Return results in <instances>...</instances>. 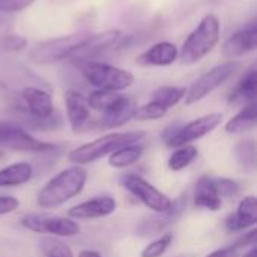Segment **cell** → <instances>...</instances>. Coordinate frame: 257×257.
I'll list each match as a JSON object with an SVG mask.
<instances>
[{
	"instance_id": "cell-3",
	"label": "cell",
	"mask_w": 257,
	"mask_h": 257,
	"mask_svg": "<svg viewBox=\"0 0 257 257\" xmlns=\"http://www.w3.org/2000/svg\"><path fill=\"white\" fill-rule=\"evenodd\" d=\"M145 137L143 131H130V133H111V134H105L93 142L84 143L75 149H72L68 154V160L75 164V166H84V164H90L95 163L110 154H113L114 151L126 146V145H133V143H139L142 139Z\"/></svg>"
},
{
	"instance_id": "cell-15",
	"label": "cell",
	"mask_w": 257,
	"mask_h": 257,
	"mask_svg": "<svg viewBox=\"0 0 257 257\" xmlns=\"http://www.w3.org/2000/svg\"><path fill=\"white\" fill-rule=\"evenodd\" d=\"M21 99L26 105L27 114L33 119H48L54 114L53 98L50 92L42 87L27 86L21 92Z\"/></svg>"
},
{
	"instance_id": "cell-32",
	"label": "cell",
	"mask_w": 257,
	"mask_h": 257,
	"mask_svg": "<svg viewBox=\"0 0 257 257\" xmlns=\"http://www.w3.org/2000/svg\"><path fill=\"white\" fill-rule=\"evenodd\" d=\"M27 47V39L21 35H14V33H6L0 36V50L15 53L21 51Z\"/></svg>"
},
{
	"instance_id": "cell-40",
	"label": "cell",
	"mask_w": 257,
	"mask_h": 257,
	"mask_svg": "<svg viewBox=\"0 0 257 257\" xmlns=\"http://www.w3.org/2000/svg\"><path fill=\"white\" fill-rule=\"evenodd\" d=\"M3 158H5V154H3V152H2V151H0V161H2V160H3Z\"/></svg>"
},
{
	"instance_id": "cell-29",
	"label": "cell",
	"mask_w": 257,
	"mask_h": 257,
	"mask_svg": "<svg viewBox=\"0 0 257 257\" xmlns=\"http://www.w3.org/2000/svg\"><path fill=\"white\" fill-rule=\"evenodd\" d=\"M39 245L42 257H74L72 250L57 238L47 236L41 241Z\"/></svg>"
},
{
	"instance_id": "cell-36",
	"label": "cell",
	"mask_w": 257,
	"mask_h": 257,
	"mask_svg": "<svg viewBox=\"0 0 257 257\" xmlns=\"http://www.w3.org/2000/svg\"><path fill=\"white\" fill-rule=\"evenodd\" d=\"M20 208V200L14 196H0V215L12 214Z\"/></svg>"
},
{
	"instance_id": "cell-13",
	"label": "cell",
	"mask_w": 257,
	"mask_h": 257,
	"mask_svg": "<svg viewBox=\"0 0 257 257\" xmlns=\"http://www.w3.org/2000/svg\"><path fill=\"white\" fill-rule=\"evenodd\" d=\"M117 209V202L111 196H99L90 200L81 202L68 211L72 220H98L114 214Z\"/></svg>"
},
{
	"instance_id": "cell-19",
	"label": "cell",
	"mask_w": 257,
	"mask_h": 257,
	"mask_svg": "<svg viewBox=\"0 0 257 257\" xmlns=\"http://www.w3.org/2000/svg\"><path fill=\"white\" fill-rule=\"evenodd\" d=\"M257 223V203L254 196H245L238 203L235 214H230L226 218V230L236 233L242 232Z\"/></svg>"
},
{
	"instance_id": "cell-23",
	"label": "cell",
	"mask_w": 257,
	"mask_h": 257,
	"mask_svg": "<svg viewBox=\"0 0 257 257\" xmlns=\"http://www.w3.org/2000/svg\"><path fill=\"white\" fill-rule=\"evenodd\" d=\"M257 122V108L256 102L247 104L242 107L239 113H236L232 119L227 120L224 125V131L227 134H242L256 126Z\"/></svg>"
},
{
	"instance_id": "cell-16",
	"label": "cell",
	"mask_w": 257,
	"mask_h": 257,
	"mask_svg": "<svg viewBox=\"0 0 257 257\" xmlns=\"http://www.w3.org/2000/svg\"><path fill=\"white\" fill-rule=\"evenodd\" d=\"M179 57V50L176 44L169 41H161L149 47L137 57V65L143 68H154V66H169L175 63Z\"/></svg>"
},
{
	"instance_id": "cell-26",
	"label": "cell",
	"mask_w": 257,
	"mask_h": 257,
	"mask_svg": "<svg viewBox=\"0 0 257 257\" xmlns=\"http://www.w3.org/2000/svg\"><path fill=\"white\" fill-rule=\"evenodd\" d=\"M185 93H187V89L182 86H161L154 92L152 99L160 102L163 107L169 110L175 107L176 104H179L185 98Z\"/></svg>"
},
{
	"instance_id": "cell-33",
	"label": "cell",
	"mask_w": 257,
	"mask_h": 257,
	"mask_svg": "<svg viewBox=\"0 0 257 257\" xmlns=\"http://www.w3.org/2000/svg\"><path fill=\"white\" fill-rule=\"evenodd\" d=\"M215 187L218 191V196L223 197H235L239 193V184L233 179H227V178H218L215 179Z\"/></svg>"
},
{
	"instance_id": "cell-21",
	"label": "cell",
	"mask_w": 257,
	"mask_h": 257,
	"mask_svg": "<svg viewBox=\"0 0 257 257\" xmlns=\"http://www.w3.org/2000/svg\"><path fill=\"white\" fill-rule=\"evenodd\" d=\"M33 178V167L29 163H14L0 169V188L21 187Z\"/></svg>"
},
{
	"instance_id": "cell-2",
	"label": "cell",
	"mask_w": 257,
	"mask_h": 257,
	"mask_svg": "<svg viewBox=\"0 0 257 257\" xmlns=\"http://www.w3.org/2000/svg\"><path fill=\"white\" fill-rule=\"evenodd\" d=\"M220 41V20L215 14H206L199 26L188 35L179 59L184 65H193L206 57Z\"/></svg>"
},
{
	"instance_id": "cell-17",
	"label": "cell",
	"mask_w": 257,
	"mask_h": 257,
	"mask_svg": "<svg viewBox=\"0 0 257 257\" xmlns=\"http://www.w3.org/2000/svg\"><path fill=\"white\" fill-rule=\"evenodd\" d=\"M136 102L133 98L119 95L116 101L102 113V117L98 122V126L102 130H111L125 125L130 119H133L134 110H136Z\"/></svg>"
},
{
	"instance_id": "cell-10",
	"label": "cell",
	"mask_w": 257,
	"mask_h": 257,
	"mask_svg": "<svg viewBox=\"0 0 257 257\" xmlns=\"http://www.w3.org/2000/svg\"><path fill=\"white\" fill-rule=\"evenodd\" d=\"M223 120L221 113H209L205 116H200L185 125H179L178 131L166 142V146L169 148H181L185 145H190L196 140H200L202 137L212 133Z\"/></svg>"
},
{
	"instance_id": "cell-8",
	"label": "cell",
	"mask_w": 257,
	"mask_h": 257,
	"mask_svg": "<svg viewBox=\"0 0 257 257\" xmlns=\"http://www.w3.org/2000/svg\"><path fill=\"white\" fill-rule=\"evenodd\" d=\"M0 148L20 151V152H36V154H48L56 149V145L41 142L30 136L24 128L0 120Z\"/></svg>"
},
{
	"instance_id": "cell-25",
	"label": "cell",
	"mask_w": 257,
	"mask_h": 257,
	"mask_svg": "<svg viewBox=\"0 0 257 257\" xmlns=\"http://www.w3.org/2000/svg\"><path fill=\"white\" fill-rule=\"evenodd\" d=\"M235 158L245 172L256 170V143L253 139L241 140L235 146Z\"/></svg>"
},
{
	"instance_id": "cell-24",
	"label": "cell",
	"mask_w": 257,
	"mask_h": 257,
	"mask_svg": "<svg viewBox=\"0 0 257 257\" xmlns=\"http://www.w3.org/2000/svg\"><path fill=\"white\" fill-rule=\"evenodd\" d=\"M145 148L139 143H133V145H126L117 151H114L113 154H110L108 157V166L113 169H125L130 167L133 164H136L137 161H140V158L143 157Z\"/></svg>"
},
{
	"instance_id": "cell-12",
	"label": "cell",
	"mask_w": 257,
	"mask_h": 257,
	"mask_svg": "<svg viewBox=\"0 0 257 257\" xmlns=\"http://www.w3.org/2000/svg\"><path fill=\"white\" fill-rule=\"evenodd\" d=\"M187 208V194H181L176 200H173L172 206L164 212H155L154 215L143 220L139 227L137 233L140 236H155L161 235L170 226L176 223V220L182 215Z\"/></svg>"
},
{
	"instance_id": "cell-11",
	"label": "cell",
	"mask_w": 257,
	"mask_h": 257,
	"mask_svg": "<svg viewBox=\"0 0 257 257\" xmlns=\"http://www.w3.org/2000/svg\"><path fill=\"white\" fill-rule=\"evenodd\" d=\"M122 38V32L117 29H110L101 33L87 35L84 41L75 48V51L71 54L69 60L81 65L84 62H90L93 57H98L99 54L105 53L107 50L113 48Z\"/></svg>"
},
{
	"instance_id": "cell-38",
	"label": "cell",
	"mask_w": 257,
	"mask_h": 257,
	"mask_svg": "<svg viewBox=\"0 0 257 257\" xmlns=\"http://www.w3.org/2000/svg\"><path fill=\"white\" fill-rule=\"evenodd\" d=\"M77 257H102V256H101L98 251H95V250H81Z\"/></svg>"
},
{
	"instance_id": "cell-34",
	"label": "cell",
	"mask_w": 257,
	"mask_h": 257,
	"mask_svg": "<svg viewBox=\"0 0 257 257\" xmlns=\"http://www.w3.org/2000/svg\"><path fill=\"white\" fill-rule=\"evenodd\" d=\"M36 0H0V14H15L27 9Z\"/></svg>"
},
{
	"instance_id": "cell-1",
	"label": "cell",
	"mask_w": 257,
	"mask_h": 257,
	"mask_svg": "<svg viewBox=\"0 0 257 257\" xmlns=\"http://www.w3.org/2000/svg\"><path fill=\"white\" fill-rule=\"evenodd\" d=\"M87 181V172L81 166H71L53 176L38 193V205L42 209H54L77 197Z\"/></svg>"
},
{
	"instance_id": "cell-35",
	"label": "cell",
	"mask_w": 257,
	"mask_h": 257,
	"mask_svg": "<svg viewBox=\"0 0 257 257\" xmlns=\"http://www.w3.org/2000/svg\"><path fill=\"white\" fill-rule=\"evenodd\" d=\"M256 235H257V230L256 229H253V230H250L248 233H245V235H242V236H239L236 241H235V244H232V247L236 250V251H239L241 248H250V247H254L256 245Z\"/></svg>"
},
{
	"instance_id": "cell-7",
	"label": "cell",
	"mask_w": 257,
	"mask_h": 257,
	"mask_svg": "<svg viewBox=\"0 0 257 257\" xmlns=\"http://www.w3.org/2000/svg\"><path fill=\"white\" fill-rule=\"evenodd\" d=\"M21 226L30 232L53 238H71L80 233V226L75 220L50 214H26L21 218Z\"/></svg>"
},
{
	"instance_id": "cell-28",
	"label": "cell",
	"mask_w": 257,
	"mask_h": 257,
	"mask_svg": "<svg viewBox=\"0 0 257 257\" xmlns=\"http://www.w3.org/2000/svg\"><path fill=\"white\" fill-rule=\"evenodd\" d=\"M167 108L163 107L160 102L157 101H149L143 105H139L136 107L134 110V114H133V119L139 120V122H148V120H158L161 117H164L167 114Z\"/></svg>"
},
{
	"instance_id": "cell-31",
	"label": "cell",
	"mask_w": 257,
	"mask_h": 257,
	"mask_svg": "<svg viewBox=\"0 0 257 257\" xmlns=\"http://www.w3.org/2000/svg\"><path fill=\"white\" fill-rule=\"evenodd\" d=\"M173 235L172 233H163L152 242H149L140 253V257H161L172 245Z\"/></svg>"
},
{
	"instance_id": "cell-22",
	"label": "cell",
	"mask_w": 257,
	"mask_h": 257,
	"mask_svg": "<svg viewBox=\"0 0 257 257\" xmlns=\"http://www.w3.org/2000/svg\"><path fill=\"white\" fill-rule=\"evenodd\" d=\"M257 95V71L251 68L235 86V89L227 96L230 104H251L256 101Z\"/></svg>"
},
{
	"instance_id": "cell-9",
	"label": "cell",
	"mask_w": 257,
	"mask_h": 257,
	"mask_svg": "<svg viewBox=\"0 0 257 257\" xmlns=\"http://www.w3.org/2000/svg\"><path fill=\"white\" fill-rule=\"evenodd\" d=\"M120 184L130 194L137 197L146 208L152 209L154 212H164L173 203V200L167 194L161 193L151 182L134 173L123 175L120 178Z\"/></svg>"
},
{
	"instance_id": "cell-14",
	"label": "cell",
	"mask_w": 257,
	"mask_h": 257,
	"mask_svg": "<svg viewBox=\"0 0 257 257\" xmlns=\"http://www.w3.org/2000/svg\"><path fill=\"white\" fill-rule=\"evenodd\" d=\"M256 47L257 26L256 23H251L244 29L235 32L224 41L221 47V54L229 60H236L238 57H242L250 51L256 50Z\"/></svg>"
},
{
	"instance_id": "cell-4",
	"label": "cell",
	"mask_w": 257,
	"mask_h": 257,
	"mask_svg": "<svg viewBox=\"0 0 257 257\" xmlns=\"http://www.w3.org/2000/svg\"><path fill=\"white\" fill-rule=\"evenodd\" d=\"M84 80L96 89L120 92L134 84V75L123 69L102 62H84L80 65Z\"/></svg>"
},
{
	"instance_id": "cell-18",
	"label": "cell",
	"mask_w": 257,
	"mask_h": 257,
	"mask_svg": "<svg viewBox=\"0 0 257 257\" xmlns=\"http://www.w3.org/2000/svg\"><path fill=\"white\" fill-rule=\"evenodd\" d=\"M65 107L66 117L72 131H81L90 119V108L86 96L74 89H68L65 92Z\"/></svg>"
},
{
	"instance_id": "cell-20",
	"label": "cell",
	"mask_w": 257,
	"mask_h": 257,
	"mask_svg": "<svg viewBox=\"0 0 257 257\" xmlns=\"http://www.w3.org/2000/svg\"><path fill=\"white\" fill-rule=\"evenodd\" d=\"M193 203L197 208L212 211V212H215L221 208L223 202H221V197L218 196V191L215 187V178L205 175L196 182Z\"/></svg>"
},
{
	"instance_id": "cell-30",
	"label": "cell",
	"mask_w": 257,
	"mask_h": 257,
	"mask_svg": "<svg viewBox=\"0 0 257 257\" xmlns=\"http://www.w3.org/2000/svg\"><path fill=\"white\" fill-rule=\"evenodd\" d=\"M119 96V92H111V90H102V89H96L93 90L86 99L89 104V108H93L96 111L104 113Z\"/></svg>"
},
{
	"instance_id": "cell-37",
	"label": "cell",
	"mask_w": 257,
	"mask_h": 257,
	"mask_svg": "<svg viewBox=\"0 0 257 257\" xmlns=\"http://www.w3.org/2000/svg\"><path fill=\"white\" fill-rule=\"evenodd\" d=\"M206 257H238V251L230 245V247H226V248L215 250V251L209 253Z\"/></svg>"
},
{
	"instance_id": "cell-27",
	"label": "cell",
	"mask_w": 257,
	"mask_h": 257,
	"mask_svg": "<svg viewBox=\"0 0 257 257\" xmlns=\"http://www.w3.org/2000/svg\"><path fill=\"white\" fill-rule=\"evenodd\" d=\"M197 155H199L197 149L191 145L176 148V151L170 155L167 166L172 172H181V170L187 169L190 164H193V161L197 158Z\"/></svg>"
},
{
	"instance_id": "cell-5",
	"label": "cell",
	"mask_w": 257,
	"mask_h": 257,
	"mask_svg": "<svg viewBox=\"0 0 257 257\" xmlns=\"http://www.w3.org/2000/svg\"><path fill=\"white\" fill-rule=\"evenodd\" d=\"M242 68V63L239 60H227L221 65L214 66L208 72H205L202 77H199L190 89H187L185 93V104L193 105L208 95H211L214 90H217L220 86H223L229 78H232L239 69Z\"/></svg>"
},
{
	"instance_id": "cell-39",
	"label": "cell",
	"mask_w": 257,
	"mask_h": 257,
	"mask_svg": "<svg viewBox=\"0 0 257 257\" xmlns=\"http://www.w3.org/2000/svg\"><path fill=\"white\" fill-rule=\"evenodd\" d=\"M241 257H257L256 245H254V247H250L248 250H245V253H244Z\"/></svg>"
},
{
	"instance_id": "cell-6",
	"label": "cell",
	"mask_w": 257,
	"mask_h": 257,
	"mask_svg": "<svg viewBox=\"0 0 257 257\" xmlns=\"http://www.w3.org/2000/svg\"><path fill=\"white\" fill-rule=\"evenodd\" d=\"M86 36V33H72L38 42L30 50V60L39 65H50L54 62L69 59Z\"/></svg>"
}]
</instances>
